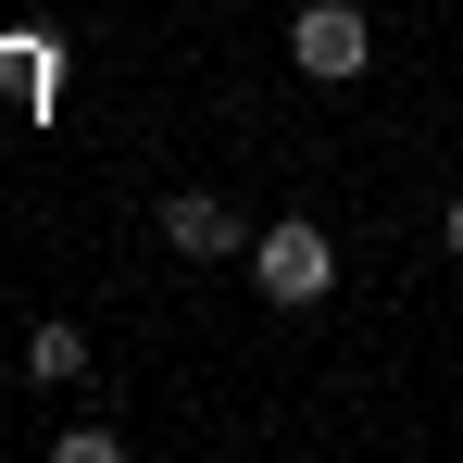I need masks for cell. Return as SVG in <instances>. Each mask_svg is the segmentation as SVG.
I'll list each match as a JSON object with an SVG mask.
<instances>
[{"mask_svg":"<svg viewBox=\"0 0 463 463\" xmlns=\"http://www.w3.org/2000/svg\"><path fill=\"white\" fill-rule=\"evenodd\" d=\"M288 63H301L313 88H351L364 63H376V25H364V0H301V13H288Z\"/></svg>","mask_w":463,"mask_h":463,"instance_id":"2","label":"cell"},{"mask_svg":"<svg viewBox=\"0 0 463 463\" xmlns=\"http://www.w3.org/2000/svg\"><path fill=\"white\" fill-rule=\"evenodd\" d=\"M163 238H175L188 263H226V250H250V226H238L213 188H175V201H163Z\"/></svg>","mask_w":463,"mask_h":463,"instance_id":"3","label":"cell"},{"mask_svg":"<svg viewBox=\"0 0 463 463\" xmlns=\"http://www.w3.org/2000/svg\"><path fill=\"white\" fill-rule=\"evenodd\" d=\"M25 376H38V388H76V376H88V326H63V313L25 326Z\"/></svg>","mask_w":463,"mask_h":463,"instance_id":"4","label":"cell"},{"mask_svg":"<svg viewBox=\"0 0 463 463\" xmlns=\"http://www.w3.org/2000/svg\"><path fill=\"white\" fill-rule=\"evenodd\" d=\"M250 288H263L276 313H313L326 288H338V238L313 226V213H288V226H263V238H250Z\"/></svg>","mask_w":463,"mask_h":463,"instance_id":"1","label":"cell"},{"mask_svg":"<svg viewBox=\"0 0 463 463\" xmlns=\"http://www.w3.org/2000/svg\"><path fill=\"white\" fill-rule=\"evenodd\" d=\"M439 250H451V263H463V201H451V213H439Z\"/></svg>","mask_w":463,"mask_h":463,"instance_id":"5","label":"cell"}]
</instances>
